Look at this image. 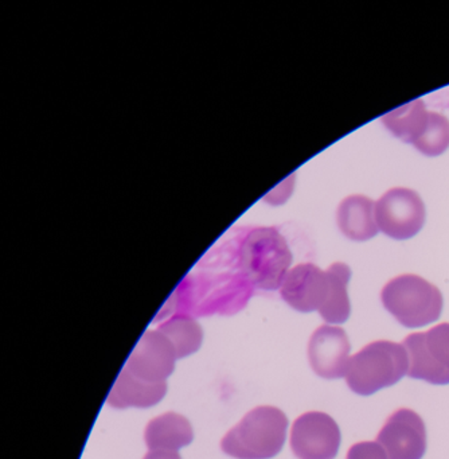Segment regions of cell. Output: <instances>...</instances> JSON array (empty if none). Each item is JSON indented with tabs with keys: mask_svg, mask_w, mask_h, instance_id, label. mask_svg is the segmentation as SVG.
<instances>
[{
	"mask_svg": "<svg viewBox=\"0 0 449 459\" xmlns=\"http://www.w3.org/2000/svg\"><path fill=\"white\" fill-rule=\"evenodd\" d=\"M288 419L276 407L255 408L220 442L223 453L237 459H271L287 439Z\"/></svg>",
	"mask_w": 449,
	"mask_h": 459,
	"instance_id": "1",
	"label": "cell"
},
{
	"mask_svg": "<svg viewBox=\"0 0 449 459\" xmlns=\"http://www.w3.org/2000/svg\"><path fill=\"white\" fill-rule=\"evenodd\" d=\"M408 370V351L402 343L376 341L350 359L347 385L354 394L370 396L397 384Z\"/></svg>",
	"mask_w": 449,
	"mask_h": 459,
	"instance_id": "2",
	"label": "cell"
},
{
	"mask_svg": "<svg viewBox=\"0 0 449 459\" xmlns=\"http://www.w3.org/2000/svg\"><path fill=\"white\" fill-rule=\"evenodd\" d=\"M384 307L408 329L437 321L443 311V295L437 287L417 275L392 279L381 292Z\"/></svg>",
	"mask_w": 449,
	"mask_h": 459,
	"instance_id": "3",
	"label": "cell"
},
{
	"mask_svg": "<svg viewBox=\"0 0 449 459\" xmlns=\"http://www.w3.org/2000/svg\"><path fill=\"white\" fill-rule=\"evenodd\" d=\"M292 254L287 241L273 228L257 230L245 244V270L249 281L258 289L280 290L288 271Z\"/></svg>",
	"mask_w": 449,
	"mask_h": 459,
	"instance_id": "4",
	"label": "cell"
},
{
	"mask_svg": "<svg viewBox=\"0 0 449 459\" xmlns=\"http://www.w3.org/2000/svg\"><path fill=\"white\" fill-rule=\"evenodd\" d=\"M402 345L408 351L409 377L435 385L449 384V324L413 333Z\"/></svg>",
	"mask_w": 449,
	"mask_h": 459,
	"instance_id": "5",
	"label": "cell"
},
{
	"mask_svg": "<svg viewBox=\"0 0 449 459\" xmlns=\"http://www.w3.org/2000/svg\"><path fill=\"white\" fill-rule=\"evenodd\" d=\"M379 230L395 240L413 238L425 224V205L414 190L394 187L376 203Z\"/></svg>",
	"mask_w": 449,
	"mask_h": 459,
	"instance_id": "6",
	"label": "cell"
},
{
	"mask_svg": "<svg viewBox=\"0 0 449 459\" xmlns=\"http://www.w3.org/2000/svg\"><path fill=\"white\" fill-rule=\"evenodd\" d=\"M341 440L336 421L317 411L298 416L290 429V448L298 459H333Z\"/></svg>",
	"mask_w": 449,
	"mask_h": 459,
	"instance_id": "7",
	"label": "cell"
},
{
	"mask_svg": "<svg viewBox=\"0 0 449 459\" xmlns=\"http://www.w3.org/2000/svg\"><path fill=\"white\" fill-rule=\"evenodd\" d=\"M387 459H421L427 450V429L421 416L400 408L384 421L376 437Z\"/></svg>",
	"mask_w": 449,
	"mask_h": 459,
	"instance_id": "8",
	"label": "cell"
},
{
	"mask_svg": "<svg viewBox=\"0 0 449 459\" xmlns=\"http://www.w3.org/2000/svg\"><path fill=\"white\" fill-rule=\"evenodd\" d=\"M177 359V351L168 338L159 330H150L134 346L125 368L148 383H166L174 372Z\"/></svg>",
	"mask_w": 449,
	"mask_h": 459,
	"instance_id": "9",
	"label": "cell"
},
{
	"mask_svg": "<svg viewBox=\"0 0 449 459\" xmlns=\"http://www.w3.org/2000/svg\"><path fill=\"white\" fill-rule=\"evenodd\" d=\"M330 294V278L327 270H320L312 263H303L290 268L280 287V295L285 303L300 311H319Z\"/></svg>",
	"mask_w": 449,
	"mask_h": 459,
	"instance_id": "10",
	"label": "cell"
},
{
	"mask_svg": "<svg viewBox=\"0 0 449 459\" xmlns=\"http://www.w3.org/2000/svg\"><path fill=\"white\" fill-rule=\"evenodd\" d=\"M350 351L349 337L341 327L323 325L315 330L309 340V365L320 377L336 380L346 376Z\"/></svg>",
	"mask_w": 449,
	"mask_h": 459,
	"instance_id": "11",
	"label": "cell"
},
{
	"mask_svg": "<svg viewBox=\"0 0 449 459\" xmlns=\"http://www.w3.org/2000/svg\"><path fill=\"white\" fill-rule=\"evenodd\" d=\"M166 383H148L124 368L109 392L107 403L110 407L118 410L131 407L148 408L158 404L166 396Z\"/></svg>",
	"mask_w": 449,
	"mask_h": 459,
	"instance_id": "12",
	"label": "cell"
},
{
	"mask_svg": "<svg viewBox=\"0 0 449 459\" xmlns=\"http://www.w3.org/2000/svg\"><path fill=\"white\" fill-rule=\"evenodd\" d=\"M376 203L366 195L344 198L338 208V227L350 240L366 241L379 232L376 221Z\"/></svg>",
	"mask_w": 449,
	"mask_h": 459,
	"instance_id": "13",
	"label": "cell"
},
{
	"mask_svg": "<svg viewBox=\"0 0 449 459\" xmlns=\"http://www.w3.org/2000/svg\"><path fill=\"white\" fill-rule=\"evenodd\" d=\"M190 421L179 413L168 412L152 419L145 427V445L150 451H174L193 442Z\"/></svg>",
	"mask_w": 449,
	"mask_h": 459,
	"instance_id": "14",
	"label": "cell"
},
{
	"mask_svg": "<svg viewBox=\"0 0 449 459\" xmlns=\"http://www.w3.org/2000/svg\"><path fill=\"white\" fill-rule=\"evenodd\" d=\"M429 112L424 101H410L394 111L382 117V123L387 130L405 143L414 144L427 130Z\"/></svg>",
	"mask_w": 449,
	"mask_h": 459,
	"instance_id": "15",
	"label": "cell"
},
{
	"mask_svg": "<svg viewBox=\"0 0 449 459\" xmlns=\"http://www.w3.org/2000/svg\"><path fill=\"white\" fill-rule=\"evenodd\" d=\"M327 273L330 278V294L319 314L328 324H344L351 313V305L347 294L351 270L344 263H333L328 267Z\"/></svg>",
	"mask_w": 449,
	"mask_h": 459,
	"instance_id": "16",
	"label": "cell"
},
{
	"mask_svg": "<svg viewBox=\"0 0 449 459\" xmlns=\"http://www.w3.org/2000/svg\"><path fill=\"white\" fill-rule=\"evenodd\" d=\"M161 334L168 338L177 351V359L190 356L201 348L203 332L193 316L177 314L164 321L158 327Z\"/></svg>",
	"mask_w": 449,
	"mask_h": 459,
	"instance_id": "17",
	"label": "cell"
},
{
	"mask_svg": "<svg viewBox=\"0 0 449 459\" xmlns=\"http://www.w3.org/2000/svg\"><path fill=\"white\" fill-rule=\"evenodd\" d=\"M413 146L427 157L443 154L449 147V120L443 115L429 112L427 130Z\"/></svg>",
	"mask_w": 449,
	"mask_h": 459,
	"instance_id": "18",
	"label": "cell"
},
{
	"mask_svg": "<svg viewBox=\"0 0 449 459\" xmlns=\"http://www.w3.org/2000/svg\"><path fill=\"white\" fill-rule=\"evenodd\" d=\"M346 459H387L378 442H359L350 447Z\"/></svg>",
	"mask_w": 449,
	"mask_h": 459,
	"instance_id": "19",
	"label": "cell"
},
{
	"mask_svg": "<svg viewBox=\"0 0 449 459\" xmlns=\"http://www.w3.org/2000/svg\"><path fill=\"white\" fill-rule=\"evenodd\" d=\"M144 459H182L179 454L174 451H150Z\"/></svg>",
	"mask_w": 449,
	"mask_h": 459,
	"instance_id": "20",
	"label": "cell"
}]
</instances>
